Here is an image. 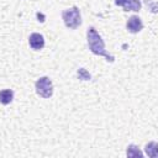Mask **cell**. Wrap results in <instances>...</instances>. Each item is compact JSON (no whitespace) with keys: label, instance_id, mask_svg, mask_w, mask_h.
<instances>
[{"label":"cell","instance_id":"6da1fadb","mask_svg":"<svg viewBox=\"0 0 158 158\" xmlns=\"http://www.w3.org/2000/svg\"><path fill=\"white\" fill-rule=\"evenodd\" d=\"M88 46H89V49L94 53V54H98V56H104L107 58V60L112 62L114 60V57L110 56L106 51H105V43L102 41V38L100 37V35L96 32V30L94 27H90L88 30Z\"/></svg>","mask_w":158,"mask_h":158},{"label":"cell","instance_id":"7a4b0ae2","mask_svg":"<svg viewBox=\"0 0 158 158\" xmlns=\"http://www.w3.org/2000/svg\"><path fill=\"white\" fill-rule=\"evenodd\" d=\"M62 17L63 21L65 23V26L68 28H77L78 26H80L81 23V16H80V11L77 6H73L70 9H67L62 12Z\"/></svg>","mask_w":158,"mask_h":158},{"label":"cell","instance_id":"3957f363","mask_svg":"<svg viewBox=\"0 0 158 158\" xmlns=\"http://www.w3.org/2000/svg\"><path fill=\"white\" fill-rule=\"evenodd\" d=\"M36 91L40 96L48 99L53 94V84L48 77H42L36 81Z\"/></svg>","mask_w":158,"mask_h":158},{"label":"cell","instance_id":"277c9868","mask_svg":"<svg viewBox=\"0 0 158 158\" xmlns=\"http://www.w3.org/2000/svg\"><path fill=\"white\" fill-rule=\"evenodd\" d=\"M116 5L122 6L125 11H139L141 1L139 0H116Z\"/></svg>","mask_w":158,"mask_h":158},{"label":"cell","instance_id":"5b68a950","mask_svg":"<svg viewBox=\"0 0 158 158\" xmlns=\"http://www.w3.org/2000/svg\"><path fill=\"white\" fill-rule=\"evenodd\" d=\"M126 27L128 30V32L131 33H137L143 28V23L141 21V19L138 16H131L126 23Z\"/></svg>","mask_w":158,"mask_h":158},{"label":"cell","instance_id":"8992f818","mask_svg":"<svg viewBox=\"0 0 158 158\" xmlns=\"http://www.w3.org/2000/svg\"><path fill=\"white\" fill-rule=\"evenodd\" d=\"M28 43H30V46H31L32 49L40 51V49H42L43 46H44L43 36L40 35V33H31V35H30V38H28Z\"/></svg>","mask_w":158,"mask_h":158},{"label":"cell","instance_id":"52a82bcc","mask_svg":"<svg viewBox=\"0 0 158 158\" xmlns=\"http://www.w3.org/2000/svg\"><path fill=\"white\" fill-rule=\"evenodd\" d=\"M14 99V91L11 89H5L0 91V102L2 105H7Z\"/></svg>","mask_w":158,"mask_h":158},{"label":"cell","instance_id":"ba28073f","mask_svg":"<svg viewBox=\"0 0 158 158\" xmlns=\"http://www.w3.org/2000/svg\"><path fill=\"white\" fill-rule=\"evenodd\" d=\"M146 153L152 157V158H156L157 154H158V149H157V143L156 142H151L146 146Z\"/></svg>","mask_w":158,"mask_h":158},{"label":"cell","instance_id":"9c48e42d","mask_svg":"<svg viewBox=\"0 0 158 158\" xmlns=\"http://www.w3.org/2000/svg\"><path fill=\"white\" fill-rule=\"evenodd\" d=\"M127 156L128 157H142V152L133 144L127 147Z\"/></svg>","mask_w":158,"mask_h":158}]
</instances>
